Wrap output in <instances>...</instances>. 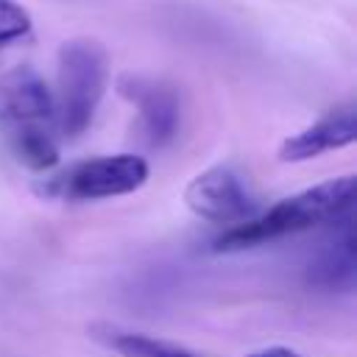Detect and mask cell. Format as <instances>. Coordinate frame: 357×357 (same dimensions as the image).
Wrapping results in <instances>:
<instances>
[{"mask_svg": "<svg viewBox=\"0 0 357 357\" xmlns=\"http://www.w3.org/2000/svg\"><path fill=\"white\" fill-rule=\"evenodd\" d=\"M357 273V254H354V231L343 220L340 231L315 254L307 268V282L321 290H349Z\"/></svg>", "mask_w": 357, "mask_h": 357, "instance_id": "ba28073f", "label": "cell"}, {"mask_svg": "<svg viewBox=\"0 0 357 357\" xmlns=\"http://www.w3.org/2000/svg\"><path fill=\"white\" fill-rule=\"evenodd\" d=\"M354 137H357V114H354V106L346 103L340 109L326 112L312 126L301 128L298 134L287 137L279 148V159L282 162H307L326 151L351 145Z\"/></svg>", "mask_w": 357, "mask_h": 357, "instance_id": "52a82bcc", "label": "cell"}, {"mask_svg": "<svg viewBox=\"0 0 357 357\" xmlns=\"http://www.w3.org/2000/svg\"><path fill=\"white\" fill-rule=\"evenodd\" d=\"M248 357H304V354H298V351H293L287 346H268V349H259V351H254Z\"/></svg>", "mask_w": 357, "mask_h": 357, "instance_id": "8fae6325", "label": "cell"}, {"mask_svg": "<svg viewBox=\"0 0 357 357\" xmlns=\"http://www.w3.org/2000/svg\"><path fill=\"white\" fill-rule=\"evenodd\" d=\"M109 349H114L123 357H201L195 351H190L187 346L162 340V337H151L142 332H126V329H98V335Z\"/></svg>", "mask_w": 357, "mask_h": 357, "instance_id": "9c48e42d", "label": "cell"}, {"mask_svg": "<svg viewBox=\"0 0 357 357\" xmlns=\"http://www.w3.org/2000/svg\"><path fill=\"white\" fill-rule=\"evenodd\" d=\"M109 84V53L92 36H75L59 47V67H56V126L59 134L67 139L81 137Z\"/></svg>", "mask_w": 357, "mask_h": 357, "instance_id": "3957f363", "label": "cell"}, {"mask_svg": "<svg viewBox=\"0 0 357 357\" xmlns=\"http://www.w3.org/2000/svg\"><path fill=\"white\" fill-rule=\"evenodd\" d=\"M120 92L139 109V131L151 148H162L176 137L181 103L170 84L142 75H126L120 81Z\"/></svg>", "mask_w": 357, "mask_h": 357, "instance_id": "8992f818", "label": "cell"}, {"mask_svg": "<svg viewBox=\"0 0 357 357\" xmlns=\"http://www.w3.org/2000/svg\"><path fill=\"white\" fill-rule=\"evenodd\" d=\"M184 204L190 206L192 215L209 223L237 226L254 215V198L248 187L226 165L198 173L184 190Z\"/></svg>", "mask_w": 357, "mask_h": 357, "instance_id": "5b68a950", "label": "cell"}, {"mask_svg": "<svg viewBox=\"0 0 357 357\" xmlns=\"http://www.w3.org/2000/svg\"><path fill=\"white\" fill-rule=\"evenodd\" d=\"M33 22L25 6L17 0H0V47H8L25 36H31Z\"/></svg>", "mask_w": 357, "mask_h": 357, "instance_id": "30bf717a", "label": "cell"}, {"mask_svg": "<svg viewBox=\"0 0 357 357\" xmlns=\"http://www.w3.org/2000/svg\"><path fill=\"white\" fill-rule=\"evenodd\" d=\"M354 201V176H337L310 190H301L290 198H282L262 215H251L248 220L229 226L218 240V251H240L265 240H276L284 234H296L312 229L326 220H343Z\"/></svg>", "mask_w": 357, "mask_h": 357, "instance_id": "7a4b0ae2", "label": "cell"}, {"mask_svg": "<svg viewBox=\"0 0 357 357\" xmlns=\"http://www.w3.org/2000/svg\"><path fill=\"white\" fill-rule=\"evenodd\" d=\"M148 181V162L137 153L95 156L70 165L67 170L45 178L39 184L42 195L61 201H100L114 195H128Z\"/></svg>", "mask_w": 357, "mask_h": 357, "instance_id": "277c9868", "label": "cell"}, {"mask_svg": "<svg viewBox=\"0 0 357 357\" xmlns=\"http://www.w3.org/2000/svg\"><path fill=\"white\" fill-rule=\"evenodd\" d=\"M0 128L14 156L31 170H50L59 162V126L53 92L45 78L20 64L0 75Z\"/></svg>", "mask_w": 357, "mask_h": 357, "instance_id": "6da1fadb", "label": "cell"}]
</instances>
